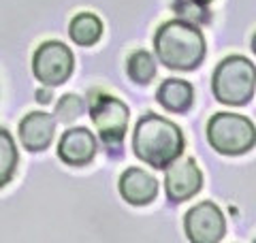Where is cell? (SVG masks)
<instances>
[{"mask_svg":"<svg viewBox=\"0 0 256 243\" xmlns=\"http://www.w3.org/2000/svg\"><path fill=\"white\" fill-rule=\"evenodd\" d=\"M154 50L162 66L171 70H196L205 60V38L196 24L171 20L164 22L154 34Z\"/></svg>","mask_w":256,"mask_h":243,"instance_id":"1","label":"cell"},{"mask_svg":"<svg viewBox=\"0 0 256 243\" xmlns=\"http://www.w3.org/2000/svg\"><path fill=\"white\" fill-rule=\"evenodd\" d=\"M184 148V134L178 124L148 113L143 116L132 132V152L139 160L154 168H166L175 158L182 156Z\"/></svg>","mask_w":256,"mask_h":243,"instance_id":"2","label":"cell"},{"mask_svg":"<svg viewBox=\"0 0 256 243\" xmlns=\"http://www.w3.org/2000/svg\"><path fill=\"white\" fill-rule=\"evenodd\" d=\"M212 90L216 100L228 107H244L252 102L256 90V75L252 60L244 56H228L214 70Z\"/></svg>","mask_w":256,"mask_h":243,"instance_id":"3","label":"cell"},{"mask_svg":"<svg viewBox=\"0 0 256 243\" xmlns=\"http://www.w3.org/2000/svg\"><path fill=\"white\" fill-rule=\"evenodd\" d=\"M207 141L222 156H244L254 148L256 130L246 116L222 111L207 124Z\"/></svg>","mask_w":256,"mask_h":243,"instance_id":"4","label":"cell"},{"mask_svg":"<svg viewBox=\"0 0 256 243\" xmlns=\"http://www.w3.org/2000/svg\"><path fill=\"white\" fill-rule=\"evenodd\" d=\"M90 118L96 126L100 141L107 145V150H120L128 128V111L126 104L107 94H96V98L90 107Z\"/></svg>","mask_w":256,"mask_h":243,"instance_id":"5","label":"cell"},{"mask_svg":"<svg viewBox=\"0 0 256 243\" xmlns=\"http://www.w3.org/2000/svg\"><path fill=\"white\" fill-rule=\"evenodd\" d=\"M75 68V56L60 40H47L32 56V72L43 86H62Z\"/></svg>","mask_w":256,"mask_h":243,"instance_id":"6","label":"cell"},{"mask_svg":"<svg viewBox=\"0 0 256 243\" xmlns=\"http://www.w3.org/2000/svg\"><path fill=\"white\" fill-rule=\"evenodd\" d=\"M184 228L192 243H218L226 232V220L222 209L212 200H203L188 209Z\"/></svg>","mask_w":256,"mask_h":243,"instance_id":"7","label":"cell"},{"mask_svg":"<svg viewBox=\"0 0 256 243\" xmlns=\"http://www.w3.org/2000/svg\"><path fill=\"white\" fill-rule=\"evenodd\" d=\"M201 186H203V175L198 171L194 158H175L166 166L164 190L166 196L173 202H184L192 198L201 190Z\"/></svg>","mask_w":256,"mask_h":243,"instance_id":"8","label":"cell"},{"mask_svg":"<svg viewBox=\"0 0 256 243\" xmlns=\"http://www.w3.org/2000/svg\"><path fill=\"white\" fill-rule=\"evenodd\" d=\"M96 136L92 130H88L84 126L68 128L66 132L60 136L58 143V156L62 162H66L70 166H86L90 164L96 156Z\"/></svg>","mask_w":256,"mask_h":243,"instance_id":"9","label":"cell"},{"mask_svg":"<svg viewBox=\"0 0 256 243\" xmlns=\"http://www.w3.org/2000/svg\"><path fill=\"white\" fill-rule=\"evenodd\" d=\"M120 194L132 207L150 205L158 194V182L154 175H150L143 168L130 166L120 177Z\"/></svg>","mask_w":256,"mask_h":243,"instance_id":"10","label":"cell"},{"mask_svg":"<svg viewBox=\"0 0 256 243\" xmlns=\"http://www.w3.org/2000/svg\"><path fill=\"white\" fill-rule=\"evenodd\" d=\"M56 134V118L45 111H32L20 124V141L28 152H43L50 148Z\"/></svg>","mask_w":256,"mask_h":243,"instance_id":"11","label":"cell"},{"mask_svg":"<svg viewBox=\"0 0 256 243\" xmlns=\"http://www.w3.org/2000/svg\"><path fill=\"white\" fill-rule=\"evenodd\" d=\"M156 100L171 113H186L194 102V88L184 79H166L158 88Z\"/></svg>","mask_w":256,"mask_h":243,"instance_id":"12","label":"cell"},{"mask_svg":"<svg viewBox=\"0 0 256 243\" xmlns=\"http://www.w3.org/2000/svg\"><path fill=\"white\" fill-rule=\"evenodd\" d=\"M68 34L73 38V43L82 47H90L94 43H98V38L102 34V22L94 13H79L70 22Z\"/></svg>","mask_w":256,"mask_h":243,"instance_id":"13","label":"cell"},{"mask_svg":"<svg viewBox=\"0 0 256 243\" xmlns=\"http://www.w3.org/2000/svg\"><path fill=\"white\" fill-rule=\"evenodd\" d=\"M126 72H128V77H130L134 84L148 86L150 81L156 77V60H154V56L148 54L146 50L134 52L132 56H128Z\"/></svg>","mask_w":256,"mask_h":243,"instance_id":"14","label":"cell"},{"mask_svg":"<svg viewBox=\"0 0 256 243\" xmlns=\"http://www.w3.org/2000/svg\"><path fill=\"white\" fill-rule=\"evenodd\" d=\"M18 148H15V141L11 139L9 130L0 128V188H4L13 180L15 168H18Z\"/></svg>","mask_w":256,"mask_h":243,"instance_id":"15","label":"cell"},{"mask_svg":"<svg viewBox=\"0 0 256 243\" xmlns=\"http://www.w3.org/2000/svg\"><path fill=\"white\" fill-rule=\"evenodd\" d=\"M84 113V100L75 94H64L56 104V120L60 122H75Z\"/></svg>","mask_w":256,"mask_h":243,"instance_id":"16","label":"cell"},{"mask_svg":"<svg viewBox=\"0 0 256 243\" xmlns=\"http://www.w3.org/2000/svg\"><path fill=\"white\" fill-rule=\"evenodd\" d=\"M173 9L180 13V20L196 24V22H207L210 20V13L205 11V4L192 2V0H175Z\"/></svg>","mask_w":256,"mask_h":243,"instance_id":"17","label":"cell"},{"mask_svg":"<svg viewBox=\"0 0 256 243\" xmlns=\"http://www.w3.org/2000/svg\"><path fill=\"white\" fill-rule=\"evenodd\" d=\"M50 98H52V92L50 90H38L36 92V100L38 102H50Z\"/></svg>","mask_w":256,"mask_h":243,"instance_id":"18","label":"cell"},{"mask_svg":"<svg viewBox=\"0 0 256 243\" xmlns=\"http://www.w3.org/2000/svg\"><path fill=\"white\" fill-rule=\"evenodd\" d=\"M192 2H198V4H205L207 6L210 2H214V0H192Z\"/></svg>","mask_w":256,"mask_h":243,"instance_id":"19","label":"cell"}]
</instances>
